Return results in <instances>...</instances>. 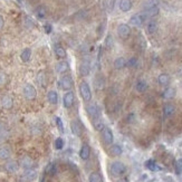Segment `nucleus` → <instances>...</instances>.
<instances>
[{
	"instance_id": "obj_3",
	"label": "nucleus",
	"mask_w": 182,
	"mask_h": 182,
	"mask_svg": "<svg viewBox=\"0 0 182 182\" xmlns=\"http://www.w3.org/2000/svg\"><path fill=\"white\" fill-rule=\"evenodd\" d=\"M24 95L27 99H35L37 96V91L35 89V86L31 84H26L24 86Z\"/></svg>"
},
{
	"instance_id": "obj_36",
	"label": "nucleus",
	"mask_w": 182,
	"mask_h": 182,
	"mask_svg": "<svg viewBox=\"0 0 182 182\" xmlns=\"http://www.w3.org/2000/svg\"><path fill=\"white\" fill-rule=\"evenodd\" d=\"M55 148L57 150H61L63 148H64V140L61 138H56L55 141Z\"/></svg>"
},
{
	"instance_id": "obj_5",
	"label": "nucleus",
	"mask_w": 182,
	"mask_h": 182,
	"mask_svg": "<svg viewBox=\"0 0 182 182\" xmlns=\"http://www.w3.org/2000/svg\"><path fill=\"white\" fill-rule=\"evenodd\" d=\"M58 85H59V87H61V89H64V91L71 89L73 87L72 77H69V76H64V77H61V79H59V82H58Z\"/></svg>"
},
{
	"instance_id": "obj_14",
	"label": "nucleus",
	"mask_w": 182,
	"mask_h": 182,
	"mask_svg": "<svg viewBox=\"0 0 182 182\" xmlns=\"http://www.w3.org/2000/svg\"><path fill=\"white\" fill-rule=\"evenodd\" d=\"M71 127H72L73 134H75V135H81L82 134L83 128H82V125H81V123L78 121H73Z\"/></svg>"
},
{
	"instance_id": "obj_4",
	"label": "nucleus",
	"mask_w": 182,
	"mask_h": 182,
	"mask_svg": "<svg viewBox=\"0 0 182 182\" xmlns=\"http://www.w3.org/2000/svg\"><path fill=\"white\" fill-rule=\"evenodd\" d=\"M87 112L93 120L101 117V110H99V106L97 104H89L87 106Z\"/></svg>"
},
{
	"instance_id": "obj_26",
	"label": "nucleus",
	"mask_w": 182,
	"mask_h": 182,
	"mask_svg": "<svg viewBox=\"0 0 182 182\" xmlns=\"http://www.w3.org/2000/svg\"><path fill=\"white\" fill-rule=\"evenodd\" d=\"M46 14H47V11H46V8L43 7V6H39L36 8V10H35V15L37 16V18L39 19H44L45 17H46Z\"/></svg>"
},
{
	"instance_id": "obj_17",
	"label": "nucleus",
	"mask_w": 182,
	"mask_h": 182,
	"mask_svg": "<svg viewBox=\"0 0 182 182\" xmlns=\"http://www.w3.org/2000/svg\"><path fill=\"white\" fill-rule=\"evenodd\" d=\"M135 89H136L138 93H143L148 89V83L144 79H138L136 84H135Z\"/></svg>"
},
{
	"instance_id": "obj_19",
	"label": "nucleus",
	"mask_w": 182,
	"mask_h": 182,
	"mask_svg": "<svg viewBox=\"0 0 182 182\" xmlns=\"http://www.w3.org/2000/svg\"><path fill=\"white\" fill-rule=\"evenodd\" d=\"M47 99H48V102H49L50 104L53 105L57 104V102H58V94H57V92H55V91H49L47 93Z\"/></svg>"
},
{
	"instance_id": "obj_34",
	"label": "nucleus",
	"mask_w": 182,
	"mask_h": 182,
	"mask_svg": "<svg viewBox=\"0 0 182 182\" xmlns=\"http://www.w3.org/2000/svg\"><path fill=\"white\" fill-rule=\"evenodd\" d=\"M111 152L113 155H121L122 154V148L117 144H113L111 148Z\"/></svg>"
},
{
	"instance_id": "obj_21",
	"label": "nucleus",
	"mask_w": 182,
	"mask_h": 182,
	"mask_svg": "<svg viewBox=\"0 0 182 182\" xmlns=\"http://www.w3.org/2000/svg\"><path fill=\"white\" fill-rule=\"evenodd\" d=\"M11 151L8 146H1L0 148V159L1 160H7L10 158Z\"/></svg>"
},
{
	"instance_id": "obj_25",
	"label": "nucleus",
	"mask_w": 182,
	"mask_h": 182,
	"mask_svg": "<svg viewBox=\"0 0 182 182\" xmlns=\"http://www.w3.org/2000/svg\"><path fill=\"white\" fill-rule=\"evenodd\" d=\"M114 67H115L116 69H122V68L126 67V59L123 58V57L116 58L115 61H114Z\"/></svg>"
},
{
	"instance_id": "obj_2",
	"label": "nucleus",
	"mask_w": 182,
	"mask_h": 182,
	"mask_svg": "<svg viewBox=\"0 0 182 182\" xmlns=\"http://www.w3.org/2000/svg\"><path fill=\"white\" fill-rule=\"evenodd\" d=\"M79 92H81V95L85 102H89L92 99V92L89 89V85L86 82H83L79 85Z\"/></svg>"
},
{
	"instance_id": "obj_31",
	"label": "nucleus",
	"mask_w": 182,
	"mask_h": 182,
	"mask_svg": "<svg viewBox=\"0 0 182 182\" xmlns=\"http://www.w3.org/2000/svg\"><path fill=\"white\" fill-rule=\"evenodd\" d=\"M89 182H103L102 176H101L99 173H96V172L91 173V176H89Z\"/></svg>"
},
{
	"instance_id": "obj_13",
	"label": "nucleus",
	"mask_w": 182,
	"mask_h": 182,
	"mask_svg": "<svg viewBox=\"0 0 182 182\" xmlns=\"http://www.w3.org/2000/svg\"><path fill=\"white\" fill-rule=\"evenodd\" d=\"M159 11H160L159 7H158V6H155V7H152V8L146 9L143 15L146 17V18H148V17H149V18H152V17L158 16V15H159Z\"/></svg>"
},
{
	"instance_id": "obj_33",
	"label": "nucleus",
	"mask_w": 182,
	"mask_h": 182,
	"mask_svg": "<svg viewBox=\"0 0 182 182\" xmlns=\"http://www.w3.org/2000/svg\"><path fill=\"white\" fill-rule=\"evenodd\" d=\"M24 178L25 179H27L28 181H30V180H34L35 178H36V171L35 170H27V171L25 172V174H24Z\"/></svg>"
},
{
	"instance_id": "obj_6",
	"label": "nucleus",
	"mask_w": 182,
	"mask_h": 182,
	"mask_svg": "<svg viewBox=\"0 0 182 182\" xmlns=\"http://www.w3.org/2000/svg\"><path fill=\"white\" fill-rule=\"evenodd\" d=\"M130 33H131V29H130L128 25H126V24H121V25L117 26V35L121 38H127L130 36Z\"/></svg>"
},
{
	"instance_id": "obj_40",
	"label": "nucleus",
	"mask_w": 182,
	"mask_h": 182,
	"mask_svg": "<svg viewBox=\"0 0 182 182\" xmlns=\"http://www.w3.org/2000/svg\"><path fill=\"white\" fill-rule=\"evenodd\" d=\"M158 4V0H149L148 2H146V5H145V8L146 9H149V8H152V7H155V6Z\"/></svg>"
},
{
	"instance_id": "obj_47",
	"label": "nucleus",
	"mask_w": 182,
	"mask_h": 182,
	"mask_svg": "<svg viewBox=\"0 0 182 182\" xmlns=\"http://www.w3.org/2000/svg\"><path fill=\"white\" fill-rule=\"evenodd\" d=\"M4 25H5V20H4L2 16H0V29L4 27Z\"/></svg>"
},
{
	"instance_id": "obj_46",
	"label": "nucleus",
	"mask_w": 182,
	"mask_h": 182,
	"mask_svg": "<svg viewBox=\"0 0 182 182\" xmlns=\"http://www.w3.org/2000/svg\"><path fill=\"white\" fill-rule=\"evenodd\" d=\"M26 21H27V25L29 26V27H33L34 26V20L30 18V17H27V18H26Z\"/></svg>"
},
{
	"instance_id": "obj_23",
	"label": "nucleus",
	"mask_w": 182,
	"mask_h": 182,
	"mask_svg": "<svg viewBox=\"0 0 182 182\" xmlns=\"http://www.w3.org/2000/svg\"><path fill=\"white\" fill-rule=\"evenodd\" d=\"M18 169H19V166L16 161H9V162L6 163V170L11 172V173L18 171Z\"/></svg>"
},
{
	"instance_id": "obj_41",
	"label": "nucleus",
	"mask_w": 182,
	"mask_h": 182,
	"mask_svg": "<svg viewBox=\"0 0 182 182\" xmlns=\"http://www.w3.org/2000/svg\"><path fill=\"white\" fill-rule=\"evenodd\" d=\"M44 79H45L44 73H39V74H38V77H37V81H38V83L40 84V85H43V86L45 85Z\"/></svg>"
},
{
	"instance_id": "obj_16",
	"label": "nucleus",
	"mask_w": 182,
	"mask_h": 182,
	"mask_svg": "<svg viewBox=\"0 0 182 182\" xmlns=\"http://www.w3.org/2000/svg\"><path fill=\"white\" fill-rule=\"evenodd\" d=\"M89 154H91V150H89V146L87 144H84L82 146V149L79 151V155L82 158V160H87L89 158Z\"/></svg>"
},
{
	"instance_id": "obj_12",
	"label": "nucleus",
	"mask_w": 182,
	"mask_h": 182,
	"mask_svg": "<svg viewBox=\"0 0 182 182\" xmlns=\"http://www.w3.org/2000/svg\"><path fill=\"white\" fill-rule=\"evenodd\" d=\"M68 68H69V65H68L67 61H59L56 65V72L58 74H64V73H66L68 71Z\"/></svg>"
},
{
	"instance_id": "obj_29",
	"label": "nucleus",
	"mask_w": 182,
	"mask_h": 182,
	"mask_svg": "<svg viewBox=\"0 0 182 182\" xmlns=\"http://www.w3.org/2000/svg\"><path fill=\"white\" fill-rule=\"evenodd\" d=\"M145 166L149 169V170H151V171H160L161 168L156 163H155V161L153 160H149L146 161V163H145Z\"/></svg>"
},
{
	"instance_id": "obj_28",
	"label": "nucleus",
	"mask_w": 182,
	"mask_h": 182,
	"mask_svg": "<svg viewBox=\"0 0 182 182\" xmlns=\"http://www.w3.org/2000/svg\"><path fill=\"white\" fill-rule=\"evenodd\" d=\"M158 82L162 86H166L170 82V76L168 74H161V75H159V77H158Z\"/></svg>"
},
{
	"instance_id": "obj_43",
	"label": "nucleus",
	"mask_w": 182,
	"mask_h": 182,
	"mask_svg": "<svg viewBox=\"0 0 182 182\" xmlns=\"http://www.w3.org/2000/svg\"><path fill=\"white\" fill-rule=\"evenodd\" d=\"M96 85H97L98 89H102V87L104 86V79H103V78H98V79L96 81Z\"/></svg>"
},
{
	"instance_id": "obj_20",
	"label": "nucleus",
	"mask_w": 182,
	"mask_h": 182,
	"mask_svg": "<svg viewBox=\"0 0 182 182\" xmlns=\"http://www.w3.org/2000/svg\"><path fill=\"white\" fill-rule=\"evenodd\" d=\"M20 164H21V166L24 168V169H26V170H30V169L33 168L34 162L30 158L25 156V158H22L21 161H20Z\"/></svg>"
},
{
	"instance_id": "obj_38",
	"label": "nucleus",
	"mask_w": 182,
	"mask_h": 182,
	"mask_svg": "<svg viewBox=\"0 0 182 182\" xmlns=\"http://www.w3.org/2000/svg\"><path fill=\"white\" fill-rule=\"evenodd\" d=\"M55 172H56V166L54 163H51V164H49V166H47V173L48 174H55Z\"/></svg>"
},
{
	"instance_id": "obj_9",
	"label": "nucleus",
	"mask_w": 182,
	"mask_h": 182,
	"mask_svg": "<svg viewBox=\"0 0 182 182\" xmlns=\"http://www.w3.org/2000/svg\"><path fill=\"white\" fill-rule=\"evenodd\" d=\"M102 136H103V140L105 141V143L111 144L113 143V140H114V136H113V133L111 131L108 127H104L103 131H102Z\"/></svg>"
},
{
	"instance_id": "obj_30",
	"label": "nucleus",
	"mask_w": 182,
	"mask_h": 182,
	"mask_svg": "<svg viewBox=\"0 0 182 182\" xmlns=\"http://www.w3.org/2000/svg\"><path fill=\"white\" fill-rule=\"evenodd\" d=\"M174 95H176V91H174V89H172V87H169V89H166V91L163 92V97L166 99L173 98Z\"/></svg>"
},
{
	"instance_id": "obj_42",
	"label": "nucleus",
	"mask_w": 182,
	"mask_h": 182,
	"mask_svg": "<svg viewBox=\"0 0 182 182\" xmlns=\"http://www.w3.org/2000/svg\"><path fill=\"white\" fill-rule=\"evenodd\" d=\"M176 168H177V172L178 173H181L182 172V159L178 161L177 163H176Z\"/></svg>"
},
{
	"instance_id": "obj_11",
	"label": "nucleus",
	"mask_w": 182,
	"mask_h": 182,
	"mask_svg": "<svg viewBox=\"0 0 182 182\" xmlns=\"http://www.w3.org/2000/svg\"><path fill=\"white\" fill-rule=\"evenodd\" d=\"M91 72V63L89 61H82L81 66H79V73L82 76H87Z\"/></svg>"
},
{
	"instance_id": "obj_37",
	"label": "nucleus",
	"mask_w": 182,
	"mask_h": 182,
	"mask_svg": "<svg viewBox=\"0 0 182 182\" xmlns=\"http://www.w3.org/2000/svg\"><path fill=\"white\" fill-rule=\"evenodd\" d=\"M105 45H106L107 48H112V47H113V39H112V36H111V35H107L106 40H105Z\"/></svg>"
},
{
	"instance_id": "obj_7",
	"label": "nucleus",
	"mask_w": 182,
	"mask_h": 182,
	"mask_svg": "<svg viewBox=\"0 0 182 182\" xmlns=\"http://www.w3.org/2000/svg\"><path fill=\"white\" fill-rule=\"evenodd\" d=\"M145 19H146V17L144 16L143 14H136V15H134L133 17H131L130 24L133 25V26H135V27H140V26L143 25Z\"/></svg>"
},
{
	"instance_id": "obj_44",
	"label": "nucleus",
	"mask_w": 182,
	"mask_h": 182,
	"mask_svg": "<svg viewBox=\"0 0 182 182\" xmlns=\"http://www.w3.org/2000/svg\"><path fill=\"white\" fill-rule=\"evenodd\" d=\"M6 79H7V77H6L5 74L4 73H0V86L6 83Z\"/></svg>"
},
{
	"instance_id": "obj_22",
	"label": "nucleus",
	"mask_w": 182,
	"mask_h": 182,
	"mask_svg": "<svg viewBox=\"0 0 182 182\" xmlns=\"http://www.w3.org/2000/svg\"><path fill=\"white\" fill-rule=\"evenodd\" d=\"M156 30H158V22L155 20H150L146 25V31L152 35V34L156 33Z\"/></svg>"
},
{
	"instance_id": "obj_8",
	"label": "nucleus",
	"mask_w": 182,
	"mask_h": 182,
	"mask_svg": "<svg viewBox=\"0 0 182 182\" xmlns=\"http://www.w3.org/2000/svg\"><path fill=\"white\" fill-rule=\"evenodd\" d=\"M74 102H75V96H74V93H73V92H67V93L64 95V97H63V103H64V106H65L66 108H69V107H72L73 106Z\"/></svg>"
},
{
	"instance_id": "obj_39",
	"label": "nucleus",
	"mask_w": 182,
	"mask_h": 182,
	"mask_svg": "<svg viewBox=\"0 0 182 182\" xmlns=\"http://www.w3.org/2000/svg\"><path fill=\"white\" fill-rule=\"evenodd\" d=\"M56 124H57V127L59 128V131L64 132V125H63V121L61 117H56Z\"/></svg>"
},
{
	"instance_id": "obj_24",
	"label": "nucleus",
	"mask_w": 182,
	"mask_h": 182,
	"mask_svg": "<svg viewBox=\"0 0 182 182\" xmlns=\"http://www.w3.org/2000/svg\"><path fill=\"white\" fill-rule=\"evenodd\" d=\"M30 57H31V49H30V48H25V49L21 51V54H20V59H21L24 63L29 61Z\"/></svg>"
},
{
	"instance_id": "obj_35",
	"label": "nucleus",
	"mask_w": 182,
	"mask_h": 182,
	"mask_svg": "<svg viewBox=\"0 0 182 182\" xmlns=\"http://www.w3.org/2000/svg\"><path fill=\"white\" fill-rule=\"evenodd\" d=\"M136 65H138V59H136L135 57H131V58L126 61V66L130 67V68L136 67Z\"/></svg>"
},
{
	"instance_id": "obj_15",
	"label": "nucleus",
	"mask_w": 182,
	"mask_h": 182,
	"mask_svg": "<svg viewBox=\"0 0 182 182\" xmlns=\"http://www.w3.org/2000/svg\"><path fill=\"white\" fill-rule=\"evenodd\" d=\"M176 112V107L172 104H166L163 107V114L166 117H171Z\"/></svg>"
},
{
	"instance_id": "obj_27",
	"label": "nucleus",
	"mask_w": 182,
	"mask_h": 182,
	"mask_svg": "<svg viewBox=\"0 0 182 182\" xmlns=\"http://www.w3.org/2000/svg\"><path fill=\"white\" fill-rule=\"evenodd\" d=\"M55 54L58 58H65V57L67 56L66 50L64 49L61 45H56L55 46Z\"/></svg>"
},
{
	"instance_id": "obj_10",
	"label": "nucleus",
	"mask_w": 182,
	"mask_h": 182,
	"mask_svg": "<svg viewBox=\"0 0 182 182\" xmlns=\"http://www.w3.org/2000/svg\"><path fill=\"white\" fill-rule=\"evenodd\" d=\"M0 104H1V106H2L4 108L9 110V108L12 107V105H14V101H12V98H11L10 96L5 95L4 97H1V99H0Z\"/></svg>"
},
{
	"instance_id": "obj_45",
	"label": "nucleus",
	"mask_w": 182,
	"mask_h": 182,
	"mask_svg": "<svg viewBox=\"0 0 182 182\" xmlns=\"http://www.w3.org/2000/svg\"><path fill=\"white\" fill-rule=\"evenodd\" d=\"M45 28V31H46V34H50L51 33V26H50L49 24H46L44 26Z\"/></svg>"
},
{
	"instance_id": "obj_18",
	"label": "nucleus",
	"mask_w": 182,
	"mask_h": 182,
	"mask_svg": "<svg viewBox=\"0 0 182 182\" xmlns=\"http://www.w3.org/2000/svg\"><path fill=\"white\" fill-rule=\"evenodd\" d=\"M132 8V1L131 0H121L120 1V9L124 12L131 10Z\"/></svg>"
},
{
	"instance_id": "obj_1",
	"label": "nucleus",
	"mask_w": 182,
	"mask_h": 182,
	"mask_svg": "<svg viewBox=\"0 0 182 182\" xmlns=\"http://www.w3.org/2000/svg\"><path fill=\"white\" fill-rule=\"evenodd\" d=\"M125 166L122 163V162H118V161H116V162H113L112 164H111V172H112V174L114 176V177H120L122 176L124 172H125Z\"/></svg>"
},
{
	"instance_id": "obj_32",
	"label": "nucleus",
	"mask_w": 182,
	"mask_h": 182,
	"mask_svg": "<svg viewBox=\"0 0 182 182\" xmlns=\"http://www.w3.org/2000/svg\"><path fill=\"white\" fill-rule=\"evenodd\" d=\"M93 124H94V127H95L97 131H103V128L105 127L104 123L101 120V117H99V118H96V120H93Z\"/></svg>"
}]
</instances>
